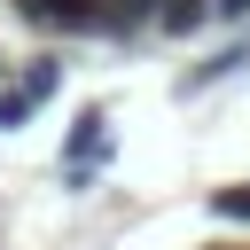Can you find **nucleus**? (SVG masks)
Returning a JSON list of instances; mask_svg holds the SVG:
<instances>
[{
  "label": "nucleus",
  "instance_id": "obj_6",
  "mask_svg": "<svg viewBox=\"0 0 250 250\" xmlns=\"http://www.w3.org/2000/svg\"><path fill=\"white\" fill-rule=\"evenodd\" d=\"M31 109H39V102H31V94H23V86H8V94H0V125H23V117H31Z\"/></svg>",
  "mask_w": 250,
  "mask_h": 250
},
{
  "label": "nucleus",
  "instance_id": "obj_3",
  "mask_svg": "<svg viewBox=\"0 0 250 250\" xmlns=\"http://www.w3.org/2000/svg\"><path fill=\"white\" fill-rule=\"evenodd\" d=\"M148 23H156V0H102V31L109 39H133Z\"/></svg>",
  "mask_w": 250,
  "mask_h": 250
},
{
  "label": "nucleus",
  "instance_id": "obj_2",
  "mask_svg": "<svg viewBox=\"0 0 250 250\" xmlns=\"http://www.w3.org/2000/svg\"><path fill=\"white\" fill-rule=\"evenodd\" d=\"M102 125H109V109H78V125H70V141H62V156H70V172H78L86 156H102V141H109Z\"/></svg>",
  "mask_w": 250,
  "mask_h": 250
},
{
  "label": "nucleus",
  "instance_id": "obj_5",
  "mask_svg": "<svg viewBox=\"0 0 250 250\" xmlns=\"http://www.w3.org/2000/svg\"><path fill=\"white\" fill-rule=\"evenodd\" d=\"M55 86H62V62H31V70H23V94H31V102H47Z\"/></svg>",
  "mask_w": 250,
  "mask_h": 250
},
{
  "label": "nucleus",
  "instance_id": "obj_4",
  "mask_svg": "<svg viewBox=\"0 0 250 250\" xmlns=\"http://www.w3.org/2000/svg\"><path fill=\"white\" fill-rule=\"evenodd\" d=\"M203 16H219L211 0H164L156 8V31H203Z\"/></svg>",
  "mask_w": 250,
  "mask_h": 250
},
{
  "label": "nucleus",
  "instance_id": "obj_1",
  "mask_svg": "<svg viewBox=\"0 0 250 250\" xmlns=\"http://www.w3.org/2000/svg\"><path fill=\"white\" fill-rule=\"evenodd\" d=\"M16 16L39 31H102V0H16Z\"/></svg>",
  "mask_w": 250,
  "mask_h": 250
},
{
  "label": "nucleus",
  "instance_id": "obj_7",
  "mask_svg": "<svg viewBox=\"0 0 250 250\" xmlns=\"http://www.w3.org/2000/svg\"><path fill=\"white\" fill-rule=\"evenodd\" d=\"M211 8H219V16H250V0H211Z\"/></svg>",
  "mask_w": 250,
  "mask_h": 250
}]
</instances>
